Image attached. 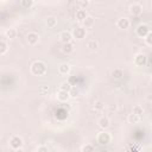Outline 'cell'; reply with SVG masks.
<instances>
[{
    "label": "cell",
    "instance_id": "obj_19",
    "mask_svg": "<svg viewBox=\"0 0 152 152\" xmlns=\"http://www.w3.org/2000/svg\"><path fill=\"white\" fill-rule=\"evenodd\" d=\"M139 121H140V116L139 115H137L134 113H132V114L128 115V122L129 124H138Z\"/></svg>",
    "mask_w": 152,
    "mask_h": 152
},
{
    "label": "cell",
    "instance_id": "obj_25",
    "mask_svg": "<svg viewBox=\"0 0 152 152\" xmlns=\"http://www.w3.org/2000/svg\"><path fill=\"white\" fill-rule=\"evenodd\" d=\"M7 50H8V45L5 42L0 40V55H5L7 52Z\"/></svg>",
    "mask_w": 152,
    "mask_h": 152
},
{
    "label": "cell",
    "instance_id": "obj_24",
    "mask_svg": "<svg viewBox=\"0 0 152 152\" xmlns=\"http://www.w3.org/2000/svg\"><path fill=\"white\" fill-rule=\"evenodd\" d=\"M87 46H88L90 50H96V49L99 48V43H97L95 39H91V40H89V42H88Z\"/></svg>",
    "mask_w": 152,
    "mask_h": 152
},
{
    "label": "cell",
    "instance_id": "obj_34",
    "mask_svg": "<svg viewBox=\"0 0 152 152\" xmlns=\"http://www.w3.org/2000/svg\"><path fill=\"white\" fill-rule=\"evenodd\" d=\"M0 1H6V0H0Z\"/></svg>",
    "mask_w": 152,
    "mask_h": 152
},
{
    "label": "cell",
    "instance_id": "obj_26",
    "mask_svg": "<svg viewBox=\"0 0 152 152\" xmlns=\"http://www.w3.org/2000/svg\"><path fill=\"white\" fill-rule=\"evenodd\" d=\"M132 113H134V114H137V115L141 116V115L144 114V109H142V107H141V106H134V107H133V112H132Z\"/></svg>",
    "mask_w": 152,
    "mask_h": 152
},
{
    "label": "cell",
    "instance_id": "obj_9",
    "mask_svg": "<svg viewBox=\"0 0 152 152\" xmlns=\"http://www.w3.org/2000/svg\"><path fill=\"white\" fill-rule=\"evenodd\" d=\"M129 25H131V23H129V20L127 18H120L116 21V26L119 28H121V30H127L129 27Z\"/></svg>",
    "mask_w": 152,
    "mask_h": 152
},
{
    "label": "cell",
    "instance_id": "obj_32",
    "mask_svg": "<svg viewBox=\"0 0 152 152\" xmlns=\"http://www.w3.org/2000/svg\"><path fill=\"white\" fill-rule=\"evenodd\" d=\"M115 110H116V106L115 104L109 106V112H115Z\"/></svg>",
    "mask_w": 152,
    "mask_h": 152
},
{
    "label": "cell",
    "instance_id": "obj_28",
    "mask_svg": "<svg viewBox=\"0 0 152 152\" xmlns=\"http://www.w3.org/2000/svg\"><path fill=\"white\" fill-rule=\"evenodd\" d=\"M21 6L24 8H31L33 6V0H21Z\"/></svg>",
    "mask_w": 152,
    "mask_h": 152
},
{
    "label": "cell",
    "instance_id": "obj_6",
    "mask_svg": "<svg viewBox=\"0 0 152 152\" xmlns=\"http://www.w3.org/2000/svg\"><path fill=\"white\" fill-rule=\"evenodd\" d=\"M148 32H151V31H150V27H148L147 25H145V24L138 25V27H137V34H138L139 37L144 38Z\"/></svg>",
    "mask_w": 152,
    "mask_h": 152
},
{
    "label": "cell",
    "instance_id": "obj_21",
    "mask_svg": "<svg viewBox=\"0 0 152 152\" xmlns=\"http://www.w3.org/2000/svg\"><path fill=\"white\" fill-rule=\"evenodd\" d=\"M81 151L82 152H93V151H95V146H93L91 144H86L81 147Z\"/></svg>",
    "mask_w": 152,
    "mask_h": 152
},
{
    "label": "cell",
    "instance_id": "obj_33",
    "mask_svg": "<svg viewBox=\"0 0 152 152\" xmlns=\"http://www.w3.org/2000/svg\"><path fill=\"white\" fill-rule=\"evenodd\" d=\"M81 1H82V2H88L89 0H81Z\"/></svg>",
    "mask_w": 152,
    "mask_h": 152
},
{
    "label": "cell",
    "instance_id": "obj_20",
    "mask_svg": "<svg viewBox=\"0 0 152 152\" xmlns=\"http://www.w3.org/2000/svg\"><path fill=\"white\" fill-rule=\"evenodd\" d=\"M69 95H70V97H77L78 95H80V89L77 88V87H71V89L69 90Z\"/></svg>",
    "mask_w": 152,
    "mask_h": 152
},
{
    "label": "cell",
    "instance_id": "obj_31",
    "mask_svg": "<svg viewBox=\"0 0 152 152\" xmlns=\"http://www.w3.org/2000/svg\"><path fill=\"white\" fill-rule=\"evenodd\" d=\"M36 151H38V152H48L49 148H48L46 146H38V147L36 148Z\"/></svg>",
    "mask_w": 152,
    "mask_h": 152
},
{
    "label": "cell",
    "instance_id": "obj_5",
    "mask_svg": "<svg viewBox=\"0 0 152 152\" xmlns=\"http://www.w3.org/2000/svg\"><path fill=\"white\" fill-rule=\"evenodd\" d=\"M134 63H135L138 66H145L146 63H147V56L144 55V53H138V55L134 57Z\"/></svg>",
    "mask_w": 152,
    "mask_h": 152
},
{
    "label": "cell",
    "instance_id": "obj_4",
    "mask_svg": "<svg viewBox=\"0 0 152 152\" xmlns=\"http://www.w3.org/2000/svg\"><path fill=\"white\" fill-rule=\"evenodd\" d=\"M72 38H76V39H78V40H81V39H83V38H86V36H87V31H86V28L84 27H76V28H74V31H72Z\"/></svg>",
    "mask_w": 152,
    "mask_h": 152
},
{
    "label": "cell",
    "instance_id": "obj_11",
    "mask_svg": "<svg viewBox=\"0 0 152 152\" xmlns=\"http://www.w3.org/2000/svg\"><path fill=\"white\" fill-rule=\"evenodd\" d=\"M97 124H99V126H100L102 129H107V128L109 127V125H110V120H109L108 116H101V118L99 119Z\"/></svg>",
    "mask_w": 152,
    "mask_h": 152
},
{
    "label": "cell",
    "instance_id": "obj_15",
    "mask_svg": "<svg viewBox=\"0 0 152 152\" xmlns=\"http://www.w3.org/2000/svg\"><path fill=\"white\" fill-rule=\"evenodd\" d=\"M57 99L61 101V102H66L69 99H70V95H69V91H65V90H61L57 93Z\"/></svg>",
    "mask_w": 152,
    "mask_h": 152
},
{
    "label": "cell",
    "instance_id": "obj_3",
    "mask_svg": "<svg viewBox=\"0 0 152 152\" xmlns=\"http://www.w3.org/2000/svg\"><path fill=\"white\" fill-rule=\"evenodd\" d=\"M96 140L101 146H106L112 141V135L108 132H100L96 137Z\"/></svg>",
    "mask_w": 152,
    "mask_h": 152
},
{
    "label": "cell",
    "instance_id": "obj_10",
    "mask_svg": "<svg viewBox=\"0 0 152 152\" xmlns=\"http://www.w3.org/2000/svg\"><path fill=\"white\" fill-rule=\"evenodd\" d=\"M59 39L62 43H69L72 40V34L69 31H62L59 34Z\"/></svg>",
    "mask_w": 152,
    "mask_h": 152
},
{
    "label": "cell",
    "instance_id": "obj_18",
    "mask_svg": "<svg viewBox=\"0 0 152 152\" xmlns=\"http://www.w3.org/2000/svg\"><path fill=\"white\" fill-rule=\"evenodd\" d=\"M112 76H113V78H115V80H121L122 76H124V71H122L121 69H114L113 72H112Z\"/></svg>",
    "mask_w": 152,
    "mask_h": 152
},
{
    "label": "cell",
    "instance_id": "obj_16",
    "mask_svg": "<svg viewBox=\"0 0 152 152\" xmlns=\"http://www.w3.org/2000/svg\"><path fill=\"white\" fill-rule=\"evenodd\" d=\"M88 14H87V12L84 11V10H78L77 12H76V19L78 20V21H83V19L87 17Z\"/></svg>",
    "mask_w": 152,
    "mask_h": 152
},
{
    "label": "cell",
    "instance_id": "obj_29",
    "mask_svg": "<svg viewBox=\"0 0 152 152\" xmlns=\"http://www.w3.org/2000/svg\"><path fill=\"white\" fill-rule=\"evenodd\" d=\"M49 90H50L49 86H40V87H39V94H40V95H45V94H48Z\"/></svg>",
    "mask_w": 152,
    "mask_h": 152
},
{
    "label": "cell",
    "instance_id": "obj_22",
    "mask_svg": "<svg viewBox=\"0 0 152 152\" xmlns=\"http://www.w3.org/2000/svg\"><path fill=\"white\" fill-rule=\"evenodd\" d=\"M5 34H6L7 38L13 39V38H15V36H17V31H15L14 28H8V30L5 32Z\"/></svg>",
    "mask_w": 152,
    "mask_h": 152
},
{
    "label": "cell",
    "instance_id": "obj_2",
    "mask_svg": "<svg viewBox=\"0 0 152 152\" xmlns=\"http://www.w3.org/2000/svg\"><path fill=\"white\" fill-rule=\"evenodd\" d=\"M24 145V140L19 135H13L11 139H10V147L14 151H18V150H21Z\"/></svg>",
    "mask_w": 152,
    "mask_h": 152
},
{
    "label": "cell",
    "instance_id": "obj_13",
    "mask_svg": "<svg viewBox=\"0 0 152 152\" xmlns=\"http://www.w3.org/2000/svg\"><path fill=\"white\" fill-rule=\"evenodd\" d=\"M94 23H95V19H94L91 15H87V17L83 19V21H82V24H83V27H84V28L93 27V26H94Z\"/></svg>",
    "mask_w": 152,
    "mask_h": 152
},
{
    "label": "cell",
    "instance_id": "obj_8",
    "mask_svg": "<svg viewBox=\"0 0 152 152\" xmlns=\"http://www.w3.org/2000/svg\"><path fill=\"white\" fill-rule=\"evenodd\" d=\"M141 12H142V7H141V5H139V4H132L131 6H129V13L132 14V15H140L141 14Z\"/></svg>",
    "mask_w": 152,
    "mask_h": 152
},
{
    "label": "cell",
    "instance_id": "obj_27",
    "mask_svg": "<svg viewBox=\"0 0 152 152\" xmlns=\"http://www.w3.org/2000/svg\"><path fill=\"white\" fill-rule=\"evenodd\" d=\"M94 108H95V110H102V109L104 108V103H103L102 101L97 100V101H95V103H94Z\"/></svg>",
    "mask_w": 152,
    "mask_h": 152
},
{
    "label": "cell",
    "instance_id": "obj_14",
    "mask_svg": "<svg viewBox=\"0 0 152 152\" xmlns=\"http://www.w3.org/2000/svg\"><path fill=\"white\" fill-rule=\"evenodd\" d=\"M70 70H71V66H70L68 63H61V64L58 65V71H59V74H62V75H68V74L70 72Z\"/></svg>",
    "mask_w": 152,
    "mask_h": 152
},
{
    "label": "cell",
    "instance_id": "obj_35",
    "mask_svg": "<svg viewBox=\"0 0 152 152\" xmlns=\"http://www.w3.org/2000/svg\"><path fill=\"white\" fill-rule=\"evenodd\" d=\"M0 139H1V134H0Z\"/></svg>",
    "mask_w": 152,
    "mask_h": 152
},
{
    "label": "cell",
    "instance_id": "obj_1",
    "mask_svg": "<svg viewBox=\"0 0 152 152\" xmlns=\"http://www.w3.org/2000/svg\"><path fill=\"white\" fill-rule=\"evenodd\" d=\"M31 72L34 76H43L46 74V64L42 61H36L31 65Z\"/></svg>",
    "mask_w": 152,
    "mask_h": 152
},
{
    "label": "cell",
    "instance_id": "obj_7",
    "mask_svg": "<svg viewBox=\"0 0 152 152\" xmlns=\"http://www.w3.org/2000/svg\"><path fill=\"white\" fill-rule=\"evenodd\" d=\"M26 40L30 45H36L39 42V36L36 32H28L26 36Z\"/></svg>",
    "mask_w": 152,
    "mask_h": 152
},
{
    "label": "cell",
    "instance_id": "obj_30",
    "mask_svg": "<svg viewBox=\"0 0 152 152\" xmlns=\"http://www.w3.org/2000/svg\"><path fill=\"white\" fill-rule=\"evenodd\" d=\"M144 38H145V42L147 45H152V33L151 32H148Z\"/></svg>",
    "mask_w": 152,
    "mask_h": 152
},
{
    "label": "cell",
    "instance_id": "obj_17",
    "mask_svg": "<svg viewBox=\"0 0 152 152\" xmlns=\"http://www.w3.org/2000/svg\"><path fill=\"white\" fill-rule=\"evenodd\" d=\"M45 24L48 27H55L57 24V19L55 17H48V19L45 20Z\"/></svg>",
    "mask_w": 152,
    "mask_h": 152
},
{
    "label": "cell",
    "instance_id": "obj_23",
    "mask_svg": "<svg viewBox=\"0 0 152 152\" xmlns=\"http://www.w3.org/2000/svg\"><path fill=\"white\" fill-rule=\"evenodd\" d=\"M71 87H72V84H71L70 82H62V83H61V86H59V89H61V90L69 91V90L71 89Z\"/></svg>",
    "mask_w": 152,
    "mask_h": 152
},
{
    "label": "cell",
    "instance_id": "obj_12",
    "mask_svg": "<svg viewBox=\"0 0 152 152\" xmlns=\"http://www.w3.org/2000/svg\"><path fill=\"white\" fill-rule=\"evenodd\" d=\"M62 51H63V53H65V55L72 53V52H74V44H72L71 42H69V43H63V45H62Z\"/></svg>",
    "mask_w": 152,
    "mask_h": 152
}]
</instances>
